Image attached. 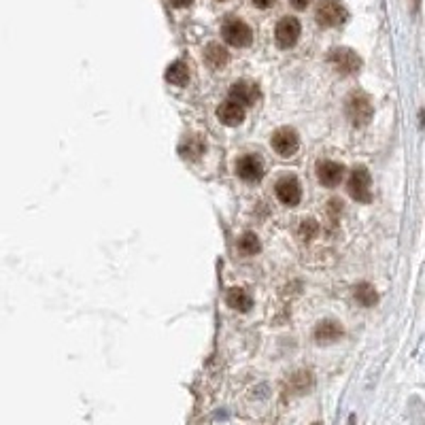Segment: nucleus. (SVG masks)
Wrapping results in <instances>:
<instances>
[{"label":"nucleus","instance_id":"f257e3e1","mask_svg":"<svg viewBox=\"0 0 425 425\" xmlns=\"http://www.w3.org/2000/svg\"><path fill=\"white\" fill-rule=\"evenodd\" d=\"M375 107L368 94L364 92H353L346 100V117L353 126H366L372 119Z\"/></svg>","mask_w":425,"mask_h":425},{"label":"nucleus","instance_id":"f03ea898","mask_svg":"<svg viewBox=\"0 0 425 425\" xmlns=\"http://www.w3.org/2000/svg\"><path fill=\"white\" fill-rule=\"evenodd\" d=\"M328 60L340 75H353V73H358V70L362 68V58L353 49H346V47L332 49Z\"/></svg>","mask_w":425,"mask_h":425},{"label":"nucleus","instance_id":"7ed1b4c3","mask_svg":"<svg viewBox=\"0 0 425 425\" xmlns=\"http://www.w3.org/2000/svg\"><path fill=\"white\" fill-rule=\"evenodd\" d=\"M349 194L353 200L358 202H370L372 200V191H370V173L366 166H356L349 177Z\"/></svg>","mask_w":425,"mask_h":425},{"label":"nucleus","instance_id":"20e7f679","mask_svg":"<svg viewBox=\"0 0 425 425\" xmlns=\"http://www.w3.org/2000/svg\"><path fill=\"white\" fill-rule=\"evenodd\" d=\"M222 36L226 39V43H230L232 47H249L253 41V32L251 28L243 22V20H226L222 26Z\"/></svg>","mask_w":425,"mask_h":425},{"label":"nucleus","instance_id":"39448f33","mask_svg":"<svg viewBox=\"0 0 425 425\" xmlns=\"http://www.w3.org/2000/svg\"><path fill=\"white\" fill-rule=\"evenodd\" d=\"M315 18H317L319 26L334 28V26H340L346 20V9L338 3V0H321V3L317 5Z\"/></svg>","mask_w":425,"mask_h":425},{"label":"nucleus","instance_id":"423d86ee","mask_svg":"<svg viewBox=\"0 0 425 425\" xmlns=\"http://www.w3.org/2000/svg\"><path fill=\"white\" fill-rule=\"evenodd\" d=\"M270 145L278 156L292 158L300 149V138H298L296 130H292V128H278L270 138Z\"/></svg>","mask_w":425,"mask_h":425},{"label":"nucleus","instance_id":"0eeeda50","mask_svg":"<svg viewBox=\"0 0 425 425\" xmlns=\"http://www.w3.org/2000/svg\"><path fill=\"white\" fill-rule=\"evenodd\" d=\"M300 22L296 18H283L278 24H276V30H274V39H276V45L281 49H290L298 43L300 39Z\"/></svg>","mask_w":425,"mask_h":425},{"label":"nucleus","instance_id":"6e6552de","mask_svg":"<svg viewBox=\"0 0 425 425\" xmlns=\"http://www.w3.org/2000/svg\"><path fill=\"white\" fill-rule=\"evenodd\" d=\"M274 194L283 204H288V206H296L300 202V198H302V189H300V183H298L296 177L278 179L276 185H274Z\"/></svg>","mask_w":425,"mask_h":425},{"label":"nucleus","instance_id":"1a4fd4ad","mask_svg":"<svg viewBox=\"0 0 425 425\" xmlns=\"http://www.w3.org/2000/svg\"><path fill=\"white\" fill-rule=\"evenodd\" d=\"M236 175L247 183H255L264 177V164L257 156H243L236 162Z\"/></svg>","mask_w":425,"mask_h":425},{"label":"nucleus","instance_id":"9d476101","mask_svg":"<svg viewBox=\"0 0 425 425\" xmlns=\"http://www.w3.org/2000/svg\"><path fill=\"white\" fill-rule=\"evenodd\" d=\"M344 173H346L344 166L338 164V162H330V160L317 162V179H319V183L325 185V187H336V185L342 181Z\"/></svg>","mask_w":425,"mask_h":425},{"label":"nucleus","instance_id":"9b49d317","mask_svg":"<svg viewBox=\"0 0 425 425\" xmlns=\"http://www.w3.org/2000/svg\"><path fill=\"white\" fill-rule=\"evenodd\" d=\"M217 117L222 123L226 126H238L245 119V107L234 102V100H226L220 109H217Z\"/></svg>","mask_w":425,"mask_h":425},{"label":"nucleus","instance_id":"f8f14e48","mask_svg":"<svg viewBox=\"0 0 425 425\" xmlns=\"http://www.w3.org/2000/svg\"><path fill=\"white\" fill-rule=\"evenodd\" d=\"M230 100H234L243 107H251L257 100V88L247 81H238L230 88Z\"/></svg>","mask_w":425,"mask_h":425},{"label":"nucleus","instance_id":"ddd939ff","mask_svg":"<svg viewBox=\"0 0 425 425\" xmlns=\"http://www.w3.org/2000/svg\"><path fill=\"white\" fill-rule=\"evenodd\" d=\"M342 336V325L338 321L325 319L321 323H317L315 328V340L317 342H334Z\"/></svg>","mask_w":425,"mask_h":425},{"label":"nucleus","instance_id":"4468645a","mask_svg":"<svg viewBox=\"0 0 425 425\" xmlns=\"http://www.w3.org/2000/svg\"><path fill=\"white\" fill-rule=\"evenodd\" d=\"M204 60L208 62L210 68H222V66L228 64L230 55H228L226 47H222L220 43H210V45H206V49H204Z\"/></svg>","mask_w":425,"mask_h":425},{"label":"nucleus","instance_id":"2eb2a0df","mask_svg":"<svg viewBox=\"0 0 425 425\" xmlns=\"http://www.w3.org/2000/svg\"><path fill=\"white\" fill-rule=\"evenodd\" d=\"M226 302H228V306H230V309L241 311V313H247V311L253 306L251 296H249L245 290H241V288H232V290L226 294Z\"/></svg>","mask_w":425,"mask_h":425},{"label":"nucleus","instance_id":"dca6fc26","mask_svg":"<svg viewBox=\"0 0 425 425\" xmlns=\"http://www.w3.org/2000/svg\"><path fill=\"white\" fill-rule=\"evenodd\" d=\"M166 81L173 86H185L189 81V68L185 62L177 60L166 68Z\"/></svg>","mask_w":425,"mask_h":425},{"label":"nucleus","instance_id":"f3484780","mask_svg":"<svg viewBox=\"0 0 425 425\" xmlns=\"http://www.w3.org/2000/svg\"><path fill=\"white\" fill-rule=\"evenodd\" d=\"M204 149H206L204 140L198 138V136H194V138H185V140H183V145L179 147L181 156H185L187 160H198V158L204 154Z\"/></svg>","mask_w":425,"mask_h":425},{"label":"nucleus","instance_id":"a211bd4d","mask_svg":"<svg viewBox=\"0 0 425 425\" xmlns=\"http://www.w3.org/2000/svg\"><path fill=\"white\" fill-rule=\"evenodd\" d=\"M353 294H356V300L362 306H375L379 302L377 290L370 285V283H360V285H356V290H353Z\"/></svg>","mask_w":425,"mask_h":425},{"label":"nucleus","instance_id":"6ab92c4d","mask_svg":"<svg viewBox=\"0 0 425 425\" xmlns=\"http://www.w3.org/2000/svg\"><path fill=\"white\" fill-rule=\"evenodd\" d=\"M259 238L253 234V232H247V234H243L241 236V241H238V249H241V253H245V255H255L257 251H259Z\"/></svg>","mask_w":425,"mask_h":425},{"label":"nucleus","instance_id":"aec40b11","mask_svg":"<svg viewBox=\"0 0 425 425\" xmlns=\"http://www.w3.org/2000/svg\"><path fill=\"white\" fill-rule=\"evenodd\" d=\"M317 230H319V226H317L315 220H304V222L300 224V238H302V241H311V238L317 234Z\"/></svg>","mask_w":425,"mask_h":425},{"label":"nucleus","instance_id":"412c9836","mask_svg":"<svg viewBox=\"0 0 425 425\" xmlns=\"http://www.w3.org/2000/svg\"><path fill=\"white\" fill-rule=\"evenodd\" d=\"M253 5L259 7V9H268V7L274 5V0H253Z\"/></svg>","mask_w":425,"mask_h":425},{"label":"nucleus","instance_id":"4be33fe9","mask_svg":"<svg viewBox=\"0 0 425 425\" xmlns=\"http://www.w3.org/2000/svg\"><path fill=\"white\" fill-rule=\"evenodd\" d=\"M309 3H311V0H292V5H294V9H298V11L306 9V7H309Z\"/></svg>","mask_w":425,"mask_h":425},{"label":"nucleus","instance_id":"5701e85b","mask_svg":"<svg viewBox=\"0 0 425 425\" xmlns=\"http://www.w3.org/2000/svg\"><path fill=\"white\" fill-rule=\"evenodd\" d=\"M170 3H173L175 7H189L194 0H170Z\"/></svg>","mask_w":425,"mask_h":425},{"label":"nucleus","instance_id":"b1692460","mask_svg":"<svg viewBox=\"0 0 425 425\" xmlns=\"http://www.w3.org/2000/svg\"><path fill=\"white\" fill-rule=\"evenodd\" d=\"M313 425H321V423H313Z\"/></svg>","mask_w":425,"mask_h":425}]
</instances>
